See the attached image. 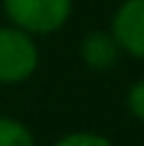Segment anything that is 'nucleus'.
Listing matches in <instances>:
<instances>
[{"instance_id": "f03ea898", "label": "nucleus", "mask_w": 144, "mask_h": 146, "mask_svg": "<svg viewBox=\"0 0 144 146\" xmlns=\"http://www.w3.org/2000/svg\"><path fill=\"white\" fill-rule=\"evenodd\" d=\"M11 25L30 35H52L71 19L74 0H0Z\"/></svg>"}, {"instance_id": "423d86ee", "label": "nucleus", "mask_w": 144, "mask_h": 146, "mask_svg": "<svg viewBox=\"0 0 144 146\" xmlns=\"http://www.w3.org/2000/svg\"><path fill=\"white\" fill-rule=\"evenodd\" d=\"M54 146H114L106 135L101 133H90V130H76V133H68V135L57 138Z\"/></svg>"}, {"instance_id": "7ed1b4c3", "label": "nucleus", "mask_w": 144, "mask_h": 146, "mask_svg": "<svg viewBox=\"0 0 144 146\" xmlns=\"http://www.w3.org/2000/svg\"><path fill=\"white\" fill-rule=\"evenodd\" d=\"M112 35L123 54L144 60V0H123L112 16Z\"/></svg>"}, {"instance_id": "0eeeda50", "label": "nucleus", "mask_w": 144, "mask_h": 146, "mask_svg": "<svg viewBox=\"0 0 144 146\" xmlns=\"http://www.w3.org/2000/svg\"><path fill=\"white\" fill-rule=\"evenodd\" d=\"M125 106H128L131 116H133V119H139L141 125H144V78L128 87V95H125Z\"/></svg>"}, {"instance_id": "20e7f679", "label": "nucleus", "mask_w": 144, "mask_h": 146, "mask_svg": "<svg viewBox=\"0 0 144 146\" xmlns=\"http://www.w3.org/2000/svg\"><path fill=\"white\" fill-rule=\"evenodd\" d=\"M120 54H123V49L114 41L112 30H92V33H87V35L82 38V43H79L82 62H84L87 68H92V70L114 68Z\"/></svg>"}, {"instance_id": "39448f33", "label": "nucleus", "mask_w": 144, "mask_h": 146, "mask_svg": "<svg viewBox=\"0 0 144 146\" xmlns=\"http://www.w3.org/2000/svg\"><path fill=\"white\" fill-rule=\"evenodd\" d=\"M0 146H38L30 127L16 116L0 114Z\"/></svg>"}, {"instance_id": "f257e3e1", "label": "nucleus", "mask_w": 144, "mask_h": 146, "mask_svg": "<svg viewBox=\"0 0 144 146\" xmlns=\"http://www.w3.org/2000/svg\"><path fill=\"white\" fill-rule=\"evenodd\" d=\"M38 70L35 35L25 33L16 25H0V84L14 87L25 84Z\"/></svg>"}]
</instances>
